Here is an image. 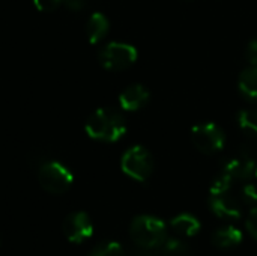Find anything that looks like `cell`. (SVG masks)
I'll list each match as a JSON object with an SVG mask.
<instances>
[{
  "mask_svg": "<svg viewBox=\"0 0 257 256\" xmlns=\"http://www.w3.org/2000/svg\"><path fill=\"white\" fill-rule=\"evenodd\" d=\"M84 130L90 139L99 142H117L126 133V122L117 110L101 107L87 118Z\"/></svg>",
  "mask_w": 257,
  "mask_h": 256,
  "instance_id": "1",
  "label": "cell"
},
{
  "mask_svg": "<svg viewBox=\"0 0 257 256\" xmlns=\"http://www.w3.org/2000/svg\"><path fill=\"white\" fill-rule=\"evenodd\" d=\"M130 235L140 249H158L167 240V226L155 216H137L131 222Z\"/></svg>",
  "mask_w": 257,
  "mask_h": 256,
  "instance_id": "2",
  "label": "cell"
},
{
  "mask_svg": "<svg viewBox=\"0 0 257 256\" xmlns=\"http://www.w3.org/2000/svg\"><path fill=\"white\" fill-rule=\"evenodd\" d=\"M38 181L45 192L51 195H62L72 186L74 175L63 163L47 158L41 166H38Z\"/></svg>",
  "mask_w": 257,
  "mask_h": 256,
  "instance_id": "3",
  "label": "cell"
},
{
  "mask_svg": "<svg viewBox=\"0 0 257 256\" xmlns=\"http://www.w3.org/2000/svg\"><path fill=\"white\" fill-rule=\"evenodd\" d=\"M120 167L125 175L130 178L145 183L154 170V158L152 154L142 145L131 146L120 160Z\"/></svg>",
  "mask_w": 257,
  "mask_h": 256,
  "instance_id": "4",
  "label": "cell"
},
{
  "mask_svg": "<svg viewBox=\"0 0 257 256\" xmlns=\"http://www.w3.org/2000/svg\"><path fill=\"white\" fill-rule=\"evenodd\" d=\"M137 48L125 42H110L99 53L101 65L108 71H123L137 60Z\"/></svg>",
  "mask_w": 257,
  "mask_h": 256,
  "instance_id": "5",
  "label": "cell"
},
{
  "mask_svg": "<svg viewBox=\"0 0 257 256\" xmlns=\"http://www.w3.org/2000/svg\"><path fill=\"white\" fill-rule=\"evenodd\" d=\"M193 145L203 154H215L224 148L226 136L223 130L214 122L194 125L191 130Z\"/></svg>",
  "mask_w": 257,
  "mask_h": 256,
  "instance_id": "6",
  "label": "cell"
},
{
  "mask_svg": "<svg viewBox=\"0 0 257 256\" xmlns=\"http://www.w3.org/2000/svg\"><path fill=\"white\" fill-rule=\"evenodd\" d=\"M62 229L68 241L81 244L92 237L93 223L89 214H86L84 211H75L65 217Z\"/></svg>",
  "mask_w": 257,
  "mask_h": 256,
  "instance_id": "7",
  "label": "cell"
},
{
  "mask_svg": "<svg viewBox=\"0 0 257 256\" xmlns=\"http://www.w3.org/2000/svg\"><path fill=\"white\" fill-rule=\"evenodd\" d=\"M256 158L254 154L248 149L242 151L238 157L227 161L224 166V172L233 181H248L256 170Z\"/></svg>",
  "mask_w": 257,
  "mask_h": 256,
  "instance_id": "8",
  "label": "cell"
},
{
  "mask_svg": "<svg viewBox=\"0 0 257 256\" xmlns=\"http://www.w3.org/2000/svg\"><path fill=\"white\" fill-rule=\"evenodd\" d=\"M209 205L214 214L224 220H238L242 214L241 202L236 198H233L229 192L211 196Z\"/></svg>",
  "mask_w": 257,
  "mask_h": 256,
  "instance_id": "9",
  "label": "cell"
},
{
  "mask_svg": "<svg viewBox=\"0 0 257 256\" xmlns=\"http://www.w3.org/2000/svg\"><path fill=\"white\" fill-rule=\"evenodd\" d=\"M149 91L143 84H131L123 89L119 95V106L122 110L136 112L140 110L149 101Z\"/></svg>",
  "mask_w": 257,
  "mask_h": 256,
  "instance_id": "10",
  "label": "cell"
},
{
  "mask_svg": "<svg viewBox=\"0 0 257 256\" xmlns=\"http://www.w3.org/2000/svg\"><path fill=\"white\" fill-rule=\"evenodd\" d=\"M110 30V21L102 12H93L86 24V35L90 44L101 42Z\"/></svg>",
  "mask_w": 257,
  "mask_h": 256,
  "instance_id": "11",
  "label": "cell"
},
{
  "mask_svg": "<svg viewBox=\"0 0 257 256\" xmlns=\"http://www.w3.org/2000/svg\"><path fill=\"white\" fill-rule=\"evenodd\" d=\"M241 241H242V232L233 225L218 228L212 234V244L217 249H221V250L236 247V246L241 244Z\"/></svg>",
  "mask_w": 257,
  "mask_h": 256,
  "instance_id": "12",
  "label": "cell"
},
{
  "mask_svg": "<svg viewBox=\"0 0 257 256\" xmlns=\"http://www.w3.org/2000/svg\"><path fill=\"white\" fill-rule=\"evenodd\" d=\"M170 228L175 234L181 237H194L200 232V222L196 216L190 213H182L172 219Z\"/></svg>",
  "mask_w": 257,
  "mask_h": 256,
  "instance_id": "13",
  "label": "cell"
},
{
  "mask_svg": "<svg viewBox=\"0 0 257 256\" xmlns=\"http://www.w3.org/2000/svg\"><path fill=\"white\" fill-rule=\"evenodd\" d=\"M238 86L244 97L257 101V66H250L241 72Z\"/></svg>",
  "mask_w": 257,
  "mask_h": 256,
  "instance_id": "14",
  "label": "cell"
},
{
  "mask_svg": "<svg viewBox=\"0 0 257 256\" xmlns=\"http://www.w3.org/2000/svg\"><path fill=\"white\" fill-rule=\"evenodd\" d=\"M158 249L163 256H191L188 244L179 238H167Z\"/></svg>",
  "mask_w": 257,
  "mask_h": 256,
  "instance_id": "15",
  "label": "cell"
},
{
  "mask_svg": "<svg viewBox=\"0 0 257 256\" xmlns=\"http://www.w3.org/2000/svg\"><path fill=\"white\" fill-rule=\"evenodd\" d=\"M238 122L245 133L257 136V109L242 110L238 116Z\"/></svg>",
  "mask_w": 257,
  "mask_h": 256,
  "instance_id": "16",
  "label": "cell"
},
{
  "mask_svg": "<svg viewBox=\"0 0 257 256\" xmlns=\"http://www.w3.org/2000/svg\"><path fill=\"white\" fill-rule=\"evenodd\" d=\"M89 256H126L123 247L116 243V241H108V243H102L98 247H95L92 250V253Z\"/></svg>",
  "mask_w": 257,
  "mask_h": 256,
  "instance_id": "17",
  "label": "cell"
},
{
  "mask_svg": "<svg viewBox=\"0 0 257 256\" xmlns=\"http://www.w3.org/2000/svg\"><path fill=\"white\" fill-rule=\"evenodd\" d=\"M232 183H233V180L223 170V172L214 180V183H212V186H211V196L227 193V192L230 190V187H232Z\"/></svg>",
  "mask_w": 257,
  "mask_h": 256,
  "instance_id": "18",
  "label": "cell"
},
{
  "mask_svg": "<svg viewBox=\"0 0 257 256\" xmlns=\"http://www.w3.org/2000/svg\"><path fill=\"white\" fill-rule=\"evenodd\" d=\"M241 201L247 205H256L257 204V186L247 183L241 189Z\"/></svg>",
  "mask_w": 257,
  "mask_h": 256,
  "instance_id": "19",
  "label": "cell"
},
{
  "mask_svg": "<svg viewBox=\"0 0 257 256\" xmlns=\"http://www.w3.org/2000/svg\"><path fill=\"white\" fill-rule=\"evenodd\" d=\"M62 3H63V0H33V5L42 12L56 11Z\"/></svg>",
  "mask_w": 257,
  "mask_h": 256,
  "instance_id": "20",
  "label": "cell"
},
{
  "mask_svg": "<svg viewBox=\"0 0 257 256\" xmlns=\"http://www.w3.org/2000/svg\"><path fill=\"white\" fill-rule=\"evenodd\" d=\"M247 231L250 235L257 240V207H253L247 217Z\"/></svg>",
  "mask_w": 257,
  "mask_h": 256,
  "instance_id": "21",
  "label": "cell"
},
{
  "mask_svg": "<svg viewBox=\"0 0 257 256\" xmlns=\"http://www.w3.org/2000/svg\"><path fill=\"white\" fill-rule=\"evenodd\" d=\"M245 54H247V59L251 63V66H257V39H253L248 42Z\"/></svg>",
  "mask_w": 257,
  "mask_h": 256,
  "instance_id": "22",
  "label": "cell"
},
{
  "mask_svg": "<svg viewBox=\"0 0 257 256\" xmlns=\"http://www.w3.org/2000/svg\"><path fill=\"white\" fill-rule=\"evenodd\" d=\"M89 0H63V3L66 5V8L72 9V11H81L86 8Z\"/></svg>",
  "mask_w": 257,
  "mask_h": 256,
  "instance_id": "23",
  "label": "cell"
},
{
  "mask_svg": "<svg viewBox=\"0 0 257 256\" xmlns=\"http://www.w3.org/2000/svg\"><path fill=\"white\" fill-rule=\"evenodd\" d=\"M137 256H163L160 249H142V252Z\"/></svg>",
  "mask_w": 257,
  "mask_h": 256,
  "instance_id": "24",
  "label": "cell"
},
{
  "mask_svg": "<svg viewBox=\"0 0 257 256\" xmlns=\"http://www.w3.org/2000/svg\"><path fill=\"white\" fill-rule=\"evenodd\" d=\"M254 175H256V177H257V166H256V170H254Z\"/></svg>",
  "mask_w": 257,
  "mask_h": 256,
  "instance_id": "25",
  "label": "cell"
}]
</instances>
